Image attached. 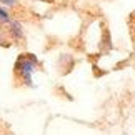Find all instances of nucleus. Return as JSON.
Segmentation results:
<instances>
[{"mask_svg":"<svg viewBox=\"0 0 135 135\" xmlns=\"http://www.w3.org/2000/svg\"><path fill=\"white\" fill-rule=\"evenodd\" d=\"M38 60L35 55H20V59L15 64V72L20 75L27 85H32V75L35 72V67H37Z\"/></svg>","mask_w":135,"mask_h":135,"instance_id":"nucleus-1","label":"nucleus"},{"mask_svg":"<svg viewBox=\"0 0 135 135\" xmlns=\"http://www.w3.org/2000/svg\"><path fill=\"white\" fill-rule=\"evenodd\" d=\"M8 33L12 35L13 38L22 37L23 32H22V25H20V22H17V20H10L8 22Z\"/></svg>","mask_w":135,"mask_h":135,"instance_id":"nucleus-2","label":"nucleus"},{"mask_svg":"<svg viewBox=\"0 0 135 135\" xmlns=\"http://www.w3.org/2000/svg\"><path fill=\"white\" fill-rule=\"evenodd\" d=\"M8 22H10V15H8V12L0 7V23H8Z\"/></svg>","mask_w":135,"mask_h":135,"instance_id":"nucleus-3","label":"nucleus"},{"mask_svg":"<svg viewBox=\"0 0 135 135\" xmlns=\"http://www.w3.org/2000/svg\"><path fill=\"white\" fill-rule=\"evenodd\" d=\"M0 3H3V5H8V7H13V5L17 3V0H0Z\"/></svg>","mask_w":135,"mask_h":135,"instance_id":"nucleus-4","label":"nucleus"}]
</instances>
